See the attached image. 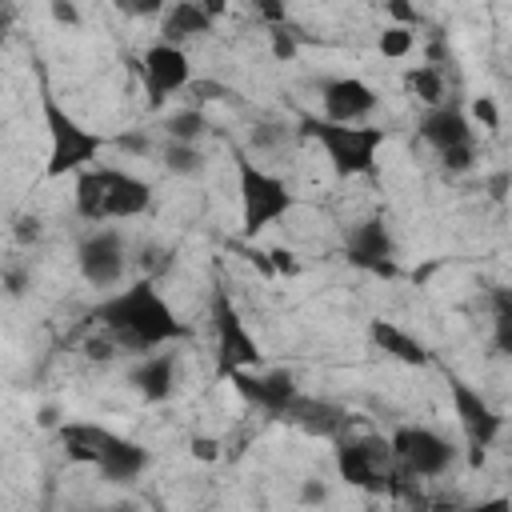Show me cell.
<instances>
[{
  "label": "cell",
  "instance_id": "6",
  "mask_svg": "<svg viewBox=\"0 0 512 512\" xmlns=\"http://www.w3.org/2000/svg\"><path fill=\"white\" fill-rule=\"evenodd\" d=\"M236 192H240V236L244 240H256L260 232H268L296 208L292 188L276 172L248 160L244 152H236Z\"/></svg>",
  "mask_w": 512,
  "mask_h": 512
},
{
  "label": "cell",
  "instance_id": "13",
  "mask_svg": "<svg viewBox=\"0 0 512 512\" xmlns=\"http://www.w3.org/2000/svg\"><path fill=\"white\" fill-rule=\"evenodd\" d=\"M140 80H144V92H148V104L160 108L168 96L184 92L196 84L192 76V60L184 48L168 44V40H152L140 56Z\"/></svg>",
  "mask_w": 512,
  "mask_h": 512
},
{
  "label": "cell",
  "instance_id": "15",
  "mask_svg": "<svg viewBox=\"0 0 512 512\" xmlns=\"http://www.w3.org/2000/svg\"><path fill=\"white\" fill-rule=\"evenodd\" d=\"M344 260L368 276H380V280H392L400 268H396V244H392V232L384 228V220H360L344 232Z\"/></svg>",
  "mask_w": 512,
  "mask_h": 512
},
{
  "label": "cell",
  "instance_id": "27",
  "mask_svg": "<svg viewBox=\"0 0 512 512\" xmlns=\"http://www.w3.org/2000/svg\"><path fill=\"white\" fill-rule=\"evenodd\" d=\"M468 112H472L468 120H476L484 132H496V128H500V108H496L492 96H476V100L468 104Z\"/></svg>",
  "mask_w": 512,
  "mask_h": 512
},
{
  "label": "cell",
  "instance_id": "19",
  "mask_svg": "<svg viewBox=\"0 0 512 512\" xmlns=\"http://www.w3.org/2000/svg\"><path fill=\"white\" fill-rule=\"evenodd\" d=\"M368 340L396 364H408V368H428L432 364V352L424 340H416L408 328H400L396 320H384V316H372L368 320Z\"/></svg>",
  "mask_w": 512,
  "mask_h": 512
},
{
  "label": "cell",
  "instance_id": "2",
  "mask_svg": "<svg viewBox=\"0 0 512 512\" xmlns=\"http://www.w3.org/2000/svg\"><path fill=\"white\" fill-rule=\"evenodd\" d=\"M56 444H60V452L68 460L96 468L112 484L140 480L148 472V464H152V456H148V448L140 440H128V436H120V432H112V428H104L96 420H64L56 428Z\"/></svg>",
  "mask_w": 512,
  "mask_h": 512
},
{
  "label": "cell",
  "instance_id": "7",
  "mask_svg": "<svg viewBox=\"0 0 512 512\" xmlns=\"http://www.w3.org/2000/svg\"><path fill=\"white\" fill-rule=\"evenodd\" d=\"M208 320H212V352H216V372L220 376H236L248 368L264 364L260 340L252 336L248 320L240 316V308L232 304V296L220 288L208 300Z\"/></svg>",
  "mask_w": 512,
  "mask_h": 512
},
{
  "label": "cell",
  "instance_id": "10",
  "mask_svg": "<svg viewBox=\"0 0 512 512\" xmlns=\"http://www.w3.org/2000/svg\"><path fill=\"white\" fill-rule=\"evenodd\" d=\"M444 380H448V400H452L456 424H460L464 444H468V460L480 464L484 452L500 440V432H504V416H500V412L488 404V396H484L480 388H472L464 376L444 372Z\"/></svg>",
  "mask_w": 512,
  "mask_h": 512
},
{
  "label": "cell",
  "instance_id": "22",
  "mask_svg": "<svg viewBox=\"0 0 512 512\" xmlns=\"http://www.w3.org/2000/svg\"><path fill=\"white\" fill-rule=\"evenodd\" d=\"M160 160H164V168H168L172 176H200V172H204V152H200V144L168 140L164 152H160Z\"/></svg>",
  "mask_w": 512,
  "mask_h": 512
},
{
  "label": "cell",
  "instance_id": "29",
  "mask_svg": "<svg viewBox=\"0 0 512 512\" xmlns=\"http://www.w3.org/2000/svg\"><path fill=\"white\" fill-rule=\"evenodd\" d=\"M464 512H512V496H488V500H476Z\"/></svg>",
  "mask_w": 512,
  "mask_h": 512
},
{
  "label": "cell",
  "instance_id": "9",
  "mask_svg": "<svg viewBox=\"0 0 512 512\" xmlns=\"http://www.w3.org/2000/svg\"><path fill=\"white\" fill-rule=\"evenodd\" d=\"M420 140L436 152L444 172H468L476 164V136H472V120L464 108H456L452 100L440 108H428L416 124Z\"/></svg>",
  "mask_w": 512,
  "mask_h": 512
},
{
  "label": "cell",
  "instance_id": "24",
  "mask_svg": "<svg viewBox=\"0 0 512 512\" xmlns=\"http://www.w3.org/2000/svg\"><path fill=\"white\" fill-rule=\"evenodd\" d=\"M492 348L500 356H512V292H496L492 308Z\"/></svg>",
  "mask_w": 512,
  "mask_h": 512
},
{
  "label": "cell",
  "instance_id": "3",
  "mask_svg": "<svg viewBox=\"0 0 512 512\" xmlns=\"http://www.w3.org/2000/svg\"><path fill=\"white\" fill-rule=\"evenodd\" d=\"M72 204H76V216L88 220L92 228H100L108 220H136L152 208V184L128 168L96 164L76 176Z\"/></svg>",
  "mask_w": 512,
  "mask_h": 512
},
{
  "label": "cell",
  "instance_id": "31",
  "mask_svg": "<svg viewBox=\"0 0 512 512\" xmlns=\"http://www.w3.org/2000/svg\"><path fill=\"white\" fill-rule=\"evenodd\" d=\"M52 20H60V24H76V8L72 4H52Z\"/></svg>",
  "mask_w": 512,
  "mask_h": 512
},
{
  "label": "cell",
  "instance_id": "25",
  "mask_svg": "<svg viewBox=\"0 0 512 512\" xmlns=\"http://www.w3.org/2000/svg\"><path fill=\"white\" fill-rule=\"evenodd\" d=\"M376 48H380V56H388V60H404V56H412V48H416V28H408V24H388V28L376 36Z\"/></svg>",
  "mask_w": 512,
  "mask_h": 512
},
{
  "label": "cell",
  "instance_id": "5",
  "mask_svg": "<svg viewBox=\"0 0 512 512\" xmlns=\"http://www.w3.org/2000/svg\"><path fill=\"white\" fill-rule=\"evenodd\" d=\"M300 132L320 144L328 168H332L340 180L368 176V172L376 168L380 148L388 144V132L376 128V124H332V120H324V116H304V120H300Z\"/></svg>",
  "mask_w": 512,
  "mask_h": 512
},
{
  "label": "cell",
  "instance_id": "12",
  "mask_svg": "<svg viewBox=\"0 0 512 512\" xmlns=\"http://www.w3.org/2000/svg\"><path fill=\"white\" fill-rule=\"evenodd\" d=\"M388 440H392L400 472H408V476L436 480L456 464V444L448 436H440L436 428H428V424H400Z\"/></svg>",
  "mask_w": 512,
  "mask_h": 512
},
{
  "label": "cell",
  "instance_id": "1",
  "mask_svg": "<svg viewBox=\"0 0 512 512\" xmlns=\"http://www.w3.org/2000/svg\"><path fill=\"white\" fill-rule=\"evenodd\" d=\"M92 320L128 352H164L168 344L188 336V324L176 316V308L164 300V292L156 288V280L140 276L128 280L124 288L108 292L96 308Z\"/></svg>",
  "mask_w": 512,
  "mask_h": 512
},
{
  "label": "cell",
  "instance_id": "18",
  "mask_svg": "<svg viewBox=\"0 0 512 512\" xmlns=\"http://www.w3.org/2000/svg\"><path fill=\"white\" fill-rule=\"evenodd\" d=\"M284 420L296 424L300 432L320 436V440H332V444H336L340 436L352 432V416H348V408H340V404H332V400H320V396H300Z\"/></svg>",
  "mask_w": 512,
  "mask_h": 512
},
{
  "label": "cell",
  "instance_id": "26",
  "mask_svg": "<svg viewBox=\"0 0 512 512\" xmlns=\"http://www.w3.org/2000/svg\"><path fill=\"white\" fill-rule=\"evenodd\" d=\"M268 40H272V56H276V60H296L300 44H296V32H292L288 24H272V28H268Z\"/></svg>",
  "mask_w": 512,
  "mask_h": 512
},
{
  "label": "cell",
  "instance_id": "16",
  "mask_svg": "<svg viewBox=\"0 0 512 512\" xmlns=\"http://www.w3.org/2000/svg\"><path fill=\"white\" fill-rule=\"evenodd\" d=\"M320 108L332 124H368V116L380 108V96L360 76H328L320 80Z\"/></svg>",
  "mask_w": 512,
  "mask_h": 512
},
{
  "label": "cell",
  "instance_id": "17",
  "mask_svg": "<svg viewBox=\"0 0 512 512\" xmlns=\"http://www.w3.org/2000/svg\"><path fill=\"white\" fill-rule=\"evenodd\" d=\"M224 12V4H204V0H176L160 12V40L184 48L192 40H200L204 32H212L216 16Z\"/></svg>",
  "mask_w": 512,
  "mask_h": 512
},
{
  "label": "cell",
  "instance_id": "32",
  "mask_svg": "<svg viewBox=\"0 0 512 512\" xmlns=\"http://www.w3.org/2000/svg\"><path fill=\"white\" fill-rule=\"evenodd\" d=\"M92 512H132V508H124V504H116V508H92Z\"/></svg>",
  "mask_w": 512,
  "mask_h": 512
},
{
  "label": "cell",
  "instance_id": "20",
  "mask_svg": "<svg viewBox=\"0 0 512 512\" xmlns=\"http://www.w3.org/2000/svg\"><path fill=\"white\" fill-rule=\"evenodd\" d=\"M132 388L148 404L168 400L172 388H176V356L172 352H148V356H140L136 368H132Z\"/></svg>",
  "mask_w": 512,
  "mask_h": 512
},
{
  "label": "cell",
  "instance_id": "28",
  "mask_svg": "<svg viewBox=\"0 0 512 512\" xmlns=\"http://www.w3.org/2000/svg\"><path fill=\"white\" fill-rule=\"evenodd\" d=\"M268 260H272V272H276V276H296V272H300V260H296L284 244H272V248H268Z\"/></svg>",
  "mask_w": 512,
  "mask_h": 512
},
{
  "label": "cell",
  "instance_id": "23",
  "mask_svg": "<svg viewBox=\"0 0 512 512\" xmlns=\"http://www.w3.org/2000/svg\"><path fill=\"white\" fill-rule=\"evenodd\" d=\"M204 112H196V108H180V112H172L168 120H164V136L168 140H180V144H196L200 136H204Z\"/></svg>",
  "mask_w": 512,
  "mask_h": 512
},
{
  "label": "cell",
  "instance_id": "14",
  "mask_svg": "<svg viewBox=\"0 0 512 512\" xmlns=\"http://www.w3.org/2000/svg\"><path fill=\"white\" fill-rule=\"evenodd\" d=\"M228 380L252 408H260L264 416H276V420H284L292 412V404L304 396L288 368H248V372H236Z\"/></svg>",
  "mask_w": 512,
  "mask_h": 512
},
{
  "label": "cell",
  "instance_id": "30",
  "mask_svg": "<svg viewBox=\"0 0 512 512\" xmlns=\"http://www.w3.org/2000/svg\"><path fill=\"white\" fill-rule=\"evenodd\" d=\"M216 440H208V436H196L192 440V456H200V460H216Z\"/></svg>",
  "mask_w": 512,
  "mask_h": 512
},
{
  "label": "cell",
  "instance_id": "8",
  "mask_svg": "<svg viewBox=\"0 0 512 512\" xmlns=\"http://www.w3.org/2000/svg\"><path fill=\"white\" fill-rule=\"evenodd\" d=\"M336 472L344 484L364 488V492H384L392 488L400 464L392 452V440L384 436H340L336 440Z\"/></svg>",
  "mask_w": 512,
  "mask_h": 512
},
{
  "label": "cell",
  "instance_id": "21",
  "mask_svg": "<svg viewBox=\"0 0 512 512\" xmlns=\"http://www.w3.org/2000/svg\"><path fill=\"white\" fill-rule=\"evenodd\" d=\"M400 84H404V92L412 100L424 104V112L448 104V80H444V68L440 64H408L404 76H400Z\"/></svg>",
  "mask_w": 512,
  "mask_h": 512
},
{
  "label": "cell",
  "instance_id": "11",
  "mask_svg": "<svg viewBox=\"0 0 512 512\" xmlns=\"http://www.w3.org/2000/svg\"><path fill=\"white\" fill-rule=\"evenodd\" d=\"M76 268H80L84 284H92L100 292L124 288L128 284V244H124V236L108 224L84 232V240L76 244Z\"/></svg>",
  "mask_w": 512,
  "mask_h": 512
},
{
  "label": "cell",
  "instance_id": "4",
  "mask_svg": "<svg viewBox=\"0 0 512 512\" xmlns=\"http://www.w3.org/2000/svg\"><path fill=\"white\" fill-rule=\"evenodd\" d=\"M40 116H44V128H48V160H44L48 180L80 176V172L96 168V156L104 152V136L96 128L76 120L48 88L40 92Z\"/></svg>",
  "mask_w": 512,
  "mask_h": 512
}]
</instances>
